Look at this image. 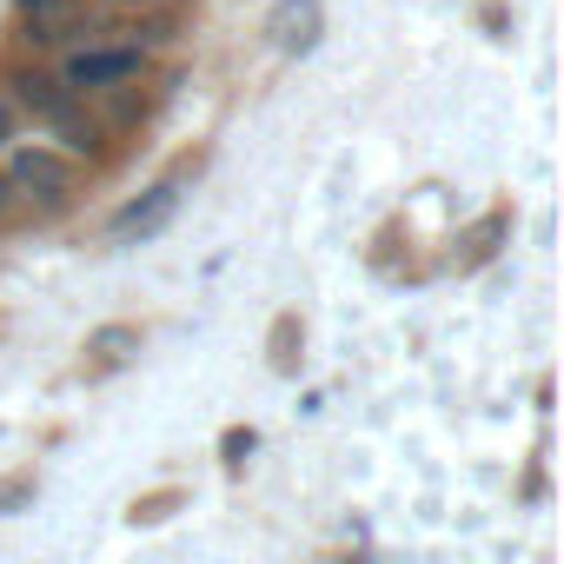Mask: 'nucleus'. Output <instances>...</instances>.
Returning <instances> with one entry per match:
<instances>
[{
    "label": "nucleus",
    "instance_id": "nucleus-1",
    "mask_svg": "<svg viewBox=\"0 0 564 564\" xmlns=\"http://www.w3.org/2000/svg\"><path fill=\"white\" fill-rule=\"evenodd\" d=\"M8 94H14V107H21V113H41V120H47V133H54L47 147H61V153H67V160H80V166H87V160H100L107 127H100V120L87 113V100H74L54 74H14V80H8Z\"/></svg>",
    "mask_w": 564,
    "mask_h": 564
},
{
    "label": "nucleus",
    "instance_id": "nucleus-2",
    "mask_svg": "<svg viewBox=\"0 0 564 564\" xmlns=\"http://www.w3.org/2000/svg\"><path fill=\"white\" fill-rule=\"evenodd\" d=\"M147 61H153V54H140V47H127V41H74V47H61L54 80H61L74 100H100V94L133 87V80L147 74Z\"/></svg>",
    "mask_w": 564,
    "mask_h": 564
},
{
    "label": "nucleus",
    "instance_id": "nucleus-3",
    "mask_svg": "<svg viewBox=\"0 0 564 564\" xmlns=\"http://www.w3.org/2000/svg\"><path fill=\"white\" fill-rule=\"evenodd\" d=\"M8 166H0V180H8V193L14 199H34V206H67L74 193H80V160H67L61 147H47V140H14L8 153H0Z\"/></svg>",
    "mask_w": 564,
    "mask_h": 564
},
{
    "label": "nucleus",
    "instance_id": "nucleus-4",
    "mask_svg": "<svg viewBox=\"0 0 564 564\" xmlns=\"http://www.w3.org/2000/svg\"><path fill=\"white\" fill-rule=\"evenodd\" d=\"M173 206H180V186L166 180V186H153L147 199H133V206L113 219V239H153V232L173 219Z\"/></svg>",
    "mask_w": 564,
    "mask_h": 564
},
{
    "label": "nucleus",
    "instance_id": "nucleus-5",
    "mask_svg": "<svg viewBox=\"0 0 564 564\" xmlns=\"http://www.w3.org/2000/svg\"><path fill=\"white\" fill-rule=\"evenodd\" d=\"M286 54H300V47H313L319 41V0H279L272 8V28H265Z\"/></svg>",
    "mask_w": 564,
    "mask_h": 564
},
{
    "label": "nucleus",
    "instance_id": "nucleus-6",
    "mask_svg": "<svg viewBox=\"0 0 564 564\" xmlns=\"http://www.w3.org/2000/svg\"><path fill=\"white\" fill-rule=\"evenodd\" d=\"M133 346H140V333H133V326H107V333H94V339H87V352H94V359H87V372L100 379V372L127 366V352H133Z\"/></svg>",
    "mask_w": 564,
    "mask_h": 564
},
{
    "label": "nucleus",
    "instance_id": "nucleus-7",
    "mask_svg": "<svg viewBox=\"0 0 564 564\" xmlns=\"http://www.w3.org/2000/svg\"><path fill=\"white\" fill-rule=\"evenodd\" d=\"M21 120H28V113L14 107V94H8V87H0V153H8V147L21 140Z\"/></svg>",
    "mask_w": 564,
    "mask_h": 564
},
{
    "label": "nucleus",
    "instance_id": "nucleus-8",
    "mask_svg": "<svg viewBox=\"0 0 564 564\" xmlns=\"http://www.w3.org/2000/svg\"><path fill=\"white\" fill-rule=\"evenodd\" d=\"M100 8H107V14H160L166 0H100Z\"/></svg>",
    "mask_w": 564,
    "mask_h": 564
},
{
    "label": "nucleus",
    "instance_id": "nucleus-9",
    "mask_svg": "<svg viewBox=\"0 0 564 564\" xmlns=\"http://www.w3.org/2000/svg\"><path fill=\"white\" fill-rule=\"evenodd\" d=\"M8 206H14V193H8V180H0V213H8Z\"/></svg>",
    "mask_w": 564,
    "mask_h": 564
}]
</instances>
